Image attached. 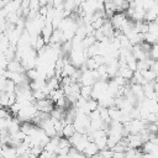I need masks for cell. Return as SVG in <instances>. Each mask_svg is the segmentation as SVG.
<instances>
[{
    "instance_id": "6da1fadb",
    "label": "cell",
    "mask_w": 158,
    "mask_h": 158,
    "mask_svg": "<svg viewBox=\"0 0 158 158\" xmlns=\"http://www.w3.org/2000/svg\"><path fill=\"white\" fill-rule=\"evenodd\" d=\"M0 154H1L2 158H16V157H17L16 148L10 147V146H7V144H2L1 151H0Z\"/></svg>"
},
{
    "instance_id": "7a4b0ae2",
    "label": "cell",
    "mask_w": 158,
    "mask_h": 158,
    "mask_svg": "<svg viewBox=\"0 0 158 158\" xmlns=\"http://www.w3.org/2000/svg\"><path fill=\"white\" fill-rule=\"evenodd\" d=\"M98 153H99V149H98L96 144H95L94 142H91V141L86 144V147H85L84 151H83V154H84L86 158H89V157H94V156H96Z\"/></svg>"
},
{
    "instance_id": "3957f363",
    "label": "cell",
    "mask_w": 158,
    "mask_h": 158,
    "mask_svg": "<svg viewBox=\"0 0 158 158\" xmlns=\"http://www.w3.org/2000/svg\"><path fill=\"white\" fill-rule=\"evenodd\" d=\"M117 75L121 77L122 79H125L126 81H130V80L132 79V77H133V72H132L131 69H128L127 65H126V67H118Z\"/></svg>"
},
{
    "instance_id": "277c9868",
    "label": "cell",
    "mask_w": 158,
    "mask_h": 158,
    "mask_svg": "<svg viewBox=\"0 0 158 158\" xmlns=\"http://www.w3.org/2000/svg\"><path fill=\"white\" fill-rule=\"evenodd\" d=\"M141 74H142V77H143L146 83H153L156 80V78H157V75L154 74V72L152 69H147L144 72H141Z\"/></svg>"
},
{
    "instance_id": "5b68a950",
    "label": "cell",
    "mask_w": 158,
    "mask_h": 158,
    "mask_svg": "<svg viewBox=\"0 0 158 158\" xmlns=\"http://www.w3.org/2000/svg\"><path fill=\"white\" fill-rule=\"evenodd\" d=\"M75 133V128L73 126V123H68L63 127V131H62V135L64 138H70Z\"/></svg>"
},
{
    "instance_id": "8992f818",
    "label": "cell",
    "mask_w": 158,
    "mask_h": 158,
    "mask_svg": "<svg viewBox=\"0 0 158 158\" xmlns=\"http://www.w3.org/2000/svg\"><path fill=\"white\" fill-rule=\"evenodd\" d=\"M91 93H93V86H80V96L84 98L85 100L91 98Z\"/></svg>"
},
{
    "instance_id": "52a82bcc",
    "label": "cell",
    "mask_w": 158,
    "mask_h": 158,
    "mask_svg": "<svg viewBox=\"0 0 158 158\" xmlns=\"http://www.w3.org/2000/svg\"><path fill=\"white\" fill-rule=\"evenodd\" d=\"M47 44H46V42H44V40L41 37V36H38L37 38H36V41H35V44H33V49L36 51V52H38L40 49H42L43 47H46Z\"/></svg>"
},
{
    "instance_id": "ba28073f",
    "label": "cell",
    "mask_w": 158,
    "mask_h": 158,
    "mask_svg": "<svg viewBox=\"0 0 158 158\" xmlns=\"http://www.w3.org/2000/svg\"><path fill=\"white\" fill-rule=\"evenodd\" d=\"M112 154H114V152L111 149H109V148L102 149V151H99V156L101 158H112Z\"/></svg>"
}]
</instances>
